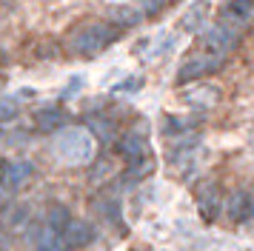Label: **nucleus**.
Here are the masks:
<instances>
[{
  "mask_svg": "<svg viewBox=\"0 0 254 251\" xmlns=\"http://www.w3.org/2000/svg\"><path fill=\"white\" fill-rule=\"evenodd\" d=\"M55 151L63 163L69 166H83L94 157V137L83 128V126H71L66 131H60L58 143H55Z\"/></svg>",
  "mask_w": 254,
  "mask_h": 251,
  "instance_id": "1",
  "label": "nucleus"
},
{
  "mask_svg": "<svg viewBox=\"0 0 254 251\" xmlns=\"http://www.w3.org/2000/svg\"><path fill=\"white\" fill-rule=\"evenodd\" d=\"M112 37H115V29H112V26H106V23H89L86 29H80V32L74 34L71 49L83 57H94L109 46Z\"/></svg>",
  "mask_w": 254,
  "mask_h": 251,
  "instance_id": "2",
  "label": "nucleus"
},
{
  "mask_svg": "<svg viewBox=\"0 0 254 251\" xmlns=\"http://www.w3.org/2000/svg\"><path fill=\"white\" fill-rule=\"evenodd\" d=\"M220 63H223V57L214 55V52H197V55L186 57V63L180 66V71H177V83H191V80L203 77V74H208V71H217Z\"/></svg>",
  "mask_w": 254,
  "mask_h": 251,
  "instance_id": "3",
  "label": "nucleus"
},
{
  "mask_svg": "<svg viewBox=\"0 0 254 251\" xmlns=\"http://www.w3.org/2000/svg\"><path fill=\"white\" fill-rule=\"evenodd\" d=\"M237 40H240V32L237 29H231V26H226V23L220 20L214 23L211 29L206 32V40H203V46H206L208 52H214V55L226 57L237 46Z\"/></svg>",
  "mask_w": 254,
  "mask_h": 251,
  "instance_id": "4",
  "label": "nucleus"
},
{
  "mask_svg": "<svg viewBox=\"0 0 254 251\" xmlns=\"http://www.w3.org/2000/svg\"><path fill=\"white\" fill-rule=\"evenodd\" d=\"M60 237H63V246L66 249H83V246H89L94 237V228L86 223V220H77V217H69V223L63 226L60 231Z\"/></svg>",
  "mask_w": 254,
  "mask_h": 251,
  "instance_id": "5",
  "label": "nucleus"
},
{
  "mask_svg": "<svg viewBox=\"0 0 254 251\" xmlns=\"http://www.w3.org/2000/svg\"><path fill=\"white\" fill-rule=\"evenodd\" d=\"M252 14H254V3L252 0H231V3H226V9H223V14H220V20L226 23V26H231V29L243 32V29L252 23Z\"/></svg>",
  "mask_w": 254,
  "mask_h": 251,
  "instance_id": "6",
  "label": "nucleus"
},
{
  "mask_svg": "<svg viewBox=\"0 0 254 251\" xmlns=\"http://www.w3.org/2000/svg\"><path fill=\"white\" fill-rule=\"evenodd\" d=\"M226 211H229L231 223H246V220H252V214H254V197L249 191H234L229 197V203H226Z\"/></svg>",
  "mask_w": 254,
  "mask_h": 251,
  "instance_id": "7",
  "label": "nucleus"
},
{
  "mask_svg": "<svg viewBox=\"0 0 254 251\" xmlns=\"http://www.w3.org/2000/svg\"><path fill=\"white\" fill-rule=\"evenodd\" d=\"M29 177H32V166L23 163V160H14V163H9V166H3V174H0V188L6 186L9 191H17Z\"/></svg>",
  "mask_w": 254,
  "mask_h": 251,
  "instance_id": "8",
  "label": "nucleus"
},
{
  "mask_svg": "<svg viewBox=\"0 0 254 251\" xmlns=\"http://www.w3.org/2000/svg\"><path fill=\"white\" fill-rule=\"evenodd\" d=\"M208 23V0H194L191 6H186L183 17H180V29L183 32H200Z\"/></svg>",
  "mask_w": 254,
  "mask_h": 251,
  "instance_id": "9",
  "label": "nucleus"
},
{
  "mask_svg": "<svg viewBox=\"0 0 254 251\" xmlns=\"http://www.w3.org/2000/svg\"><path fill=\"white\" fill-rule=\"evenodd\" d=\"M217 100H220L217 86H197V89H189L183 94V103L194 106V109H211V106H217Z\"/></svg>",
  "mask_w": 254,
  "mask_h": 251,
  "instance_id": "10",
  "label": "nucleus"
},
{
  "mask_svg": "<svg viewBox=\"0 0 254 251\" xmlns=\"http://www.w3.org/2000/svg\"><path fill=\"white\" fill-rule=\"evenodd\" d=\"M197 208H200V217L203 220H214L220 211V191L217 186H203L200 191H197Z\"/></svg>",
  "mask_w": 254,
  "mask_h": 251,
  "instance_id": "11",
  "label": "nucleus"
},
{
  "mask_svg": "<svg viewBox=\"0 0 254 251\" xmlns=\"http://www.w3.org/2000/svg\"><path fill=\"white\" fill-rule=\"evenodd\" d=\"M117 151L128 160H143L146 157V137H140L137 131H131V134H126L117 143Z\"/></svg>",
  "mask_w": 254,
  "mask_h": 251,
  "instance_id": "12",
  "label": "nucleus"
},
{
  "mask_svg": "<svg viewBox=\"0 0 254 251\" xmlns=\"http://www.w3.org/2000/svg\"><path fill=\"white\" fill-rule=\"evenodd\" d=\"M35 123L40 131H58L60 126L66 123V114L60 112V109H40L35 114Z\"/></svg>",
  "mask_w": 254,
  "mask_h": 251,
  "instance_id": "13",
  "label": "nucleus"
},
{
  "mask_svg": "<svg viewBox=\"0 0 254 251\" xmlns=\"http://www.w3.org/2000/svg\"><path fill=\"white\" fill-rule=\"evenodd\" d=\"M151 171H154V160L151 157H143L140 160H131V169L126 171V180H140V177H149Z\"/></svg>",
  "mask_w": 254,
  "mask_h": 251,
  "instance_id": "14",
  "label": "nucleus"
},
{
  "mask_svg": "<svg viewBox=\"0 0 254 251\" xmlns=\"http://www.w3.org/2000/svg\"><path fill=\"white\" fill-rule=\"evenodd\" d=\"M69 211H66V208H63V205H52V208H49V226L55 228V231H63V226H66V223H69Z\"/></svg>",
  "mask_w": 254,
  "mask_h": 251,
  "instance_id": "15",
  "label": "nucleus"
},
{
  "mask_svg": "<svg viewBox=\"0 0 254 251\" xmlns=\"http://www.w3.org/2000/svg\"><path fill=\"white\" fill-rule=\"evenodd\" d=\"M112 17H115L117 23H123V26H134V23H140V11L120 6V9H112Z\"/></svg>",
  "mask_w": 254,
  "mask_h": 251,
  "instance_id": "16",
  "label": "nucleus"
},
{
  "mask_svg": "<svg viewBox=\"0 0 254 251\" xmlns=\"http://www.w3.org/2000/svg\"><path fill=\"white\" fill-rule=\"evenodd\" d=\"M92 131L100 140H112V126L106 123V120H92Z\"/></svg>",
  "mask_w": 254,
  "mask_h": 251,
  "instance_id": "17",
  "label": "nucleus"
},
{
  "mask_svg": "<svg viewBox=\"0 0 254 251\" xmlns=\"http://www.w3.org/2000/svg\"><path fill=\"white\" fill-rule=\"evenodd\" d=\"M14 114H17L14 100H3V103H0V120H12Z\"/></svg>",
  "mask_w": 254,
  "mask_h": 251,
  "instance_id": "18",
  "label": "nucleus"
},
{
  "mask_svg": "<svg viewBox=\"0 0 254 251\" xmlns=\"http://www.w3.org/2000/svg\"><path fill=\"white\" fill-rule=\"evenodd\" d=\"M0 174H3V166H0Z\"/></svg>",
  "mask_w": 254,
  "mask_h": 251,
  "instance_id": "19",
  "label": "nucleus"
},
{
  "mask_svg": "<svg viewBox=\"0 0 254 251\" xmlns=\"http://www.w3.org/2000/svg\"><path fill=\"white\" fill-rule=\"evenodd\" d=\"M0 60H3V52H0Z\"/></svg>",
  "mask_w": 254,
  "mask_h": 251,
  "instance_id": "20",
  "label": "nucleus"
}]
</instances>
